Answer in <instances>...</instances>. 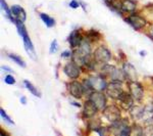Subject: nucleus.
I'll use <instances>...</instances> for the list:
<instances>
[{"mask_svg": "<svg viewBox=\"0 0 153 136\" xmlns=\"http://www.w3.org/2000/svg\"><path fill=\"white\" fill-rule=\"evenodd\" d=\"M132 116L138 120L145 123H150L153 121V105H145V107H133L131 108Z\"/></svg>", "mask_w": 153, "mask_h": 136, "instance_id": "1", "label": "nucleus"}, {"mask_svg": "<svg viewBox=\"0 0 153 136\" xmlns=\"http://www.w3.org/2000/svg\"><path fill=\"white\" fill-rule=\"evenodd\" d=\"M14 24H16V29H18L19 36L23 37L24 45H25V48H26L27 52H28L29 55L32 56V58L35 59V49H34V45L31 41V38H30L28 35V32H27V29L24 25V22L16 21Z\"/></svg>", "mask_w": 153, "mask_h": 136, "instance_id": "2", "label": "nucleus"}, {"mask_svg": "<svg viewBox=\"0 0 153 136\" xmlns=\"http://www.w3.org/2000/svg\"><path fill=\"white\" fill-rule=\"evenodd\" d=\"M106 94L112 99H118L120 96L125 92L123 88V82L120 81H111L107 84V87L105 89Z\"/></svg>", "mask_w": 153, "mask_h": 136, "instance_id": "3", "label": "nucleus"}, {"mask_svg": "<svg viewBox=\"0 0 153 136\" xmlns=\"http://www.w3.org/2000/svg\"><path fill=\"white\" fill-rule=\"evenodd\" d=\"M93 56H94L95 61L98 64H107L112 58L111 52L105 46H99L96 48Z\"/></svg>", "mask_w": 153, "mask_h": 136, "instance_id": "4", "label": "nucleus"}, {"mask_svg": "<svg viewBox=\"0 0 153 136\" xmlns=\"http://www.w3.org/2000/svg\"><path fill=\"white\" fill-rule=\"evenodd\" d=\"M128 87H129L130 94L134 98L136 101H141L144 96V88L143 86L137 81H130L128 83Z\"/></svg>", "mask_w": 153, "mask_h": 136, "instance_id": "5", "label": "nucleus"}, {"mask_svg": "<svg viewBox=\"0 0 153 136\" xmlns=\"http://www.w3.org/2000/svg\"><path fill=\"white\" fill-rule=\"evenodd\" d=\"M89 99L94 103L99 111H103L107 107V98L101 91H93L89 95Z\"/></svg>", "mask_w": 153, "mask_h": 136, "instance_id": "6", "label": "nucleus"}, {"mask_svg": "<svg viewBox=\"0 0 153 136\" xmlns=\"http://www.w3.org/2000/svg\"><path fill=\"white\" fill-rule=\"evenodd\" d=\"M103 116H104V118L110 123L117 122L120 119H122L120 110L114 105H107V107L103 110Z\"/></svg>", "mask_w": 153, "mask_h": 136, "instance_id": "7", "label": "nucleus"}, {"mask_svg": "<svg viewBox=\"0 0 153 136\" xmlns=\"http://www.w3.org/2000/svg\"><path fill=\"white\" fill-rule=\"evenodd\" d=\"M88 81L90 83V86L93 89V91H101V92L103 90H105L108 84L105 81V77H103L102 75L91 76V77L88 78Z\"/></svg>", "mask_w": 153, "mask_h": 136, "instance_id": "8", "label": "nucleus"}, {"mask_svg": "<svg viewBox=\"0 0 153 136\" xmlns=\"http://www.w3.org/2000/svg\"><path fill=\"white\" fill-rule=\"evenodd\" d=\"M63 72L68 78L71 79H76L80 77L81 75V67H79L76 63L73 61L68 63L63 68Z\"/></svg>", "mask_w": 153, "mask_h": 136, "instance_id": "9", "label": "nucleus"}, {"mask_svg": "<svg viewBox=\"0 0 153 136\" xmlns=\"http://www.w3.org/2000/svg\"><path fill=\"white\" fill-rule=\"evenodd\" d=\"M126 21L129 23L131 26L135 30H141L147 25V22L143 16H139V14H131L126 19Z\"/></svg>", "mask_w": 153, "mask_h": 136, "instance_id": "10", "label": "nucleus"}, {"mask_svg": "<svg viewBox=\"0 0 153 136\" xmlns=\"http://www.w3.org/2000/svg\"><path fill=\"white\" fill-rule=\"evenodd\" d=\"M68 92L71 96H74L75 98H82V96L84 95V87L83 84L80 82H76V81H74V82H71L68 85Z\"/></svg>", "mask_w": 153, "mask_h": 136, "instance_id": "11", "label": "nucleus"}, {"mask_svg": "<svg viewBox=\"0 0 153 136\" xmlns=\"http://www.w3.org/2000/svg\"><path fill=\"white\" fill-rule=\"evenodd\" d=\"M98 111H99V110L97 108V107H96V105L90 99L86 100L85 102H84V105H83V116H84V118H92V117H94Z\"/></svg>", "mask_w": 153, "mask_h": 136, "instance_id": "12", "label": "nucleus"}, {"mask_svg": "<svg viewBox=\"0 0 153 136\" xmlns=\"http://www.w3.org/2000/svg\"><path fill=\"white\" fill-rule=\"evenodd\" d=\"M120 101V105L124 110L130 111L131 108L134 107V98L132 97V95L129 94V93L124 92L122 95L120 96V98L117 99Z\"/></svg>", "mask_w": 153, "mask_h": 136, "instance_id": "13", "label": "nucleus"}, {"mask_svg": "<svg viewBox=\"0 0 153 136\" xmlns=\"http://www.w3.org/2000/svg\"><path fill=\"white\" fill-rule=\"evenodd\" d=\"M128 126V120L127 119H120L117 122H113L111 123V126H110L109 130L110 132L113 133L115 135H120L122 131L125 129L126 127Z\"/></svg>", "mask_w": 153, "mask_h": 136, "instance_id": "14", "label": "nucleus"}, {"mask_svg": "<svg viewBox=\"0 0 153 136\" xmlns=\"http://www.w3.org/2000/svg\"><path fill=\"white\" fill-rule=\"evenodd\" d=\"M83 39L84 38H83L82 34L80 33V31H79V30H75V31H73L70 34L68 40L71 48H76L81 44V42L83 41Z\"/></svg>", "mask_w": 153, "mask_h": 136, "instance_id": "15", "label": "nucleus"}, {"mask_svg": "<svg viewBox=\"0 0 153 136\" xmlns=\"http://www.w3.org/2000/svg\"><path fill=\"white\" fill-rule=\"evenodd\" d=\"M124 72L126 78L129 81H137V71H136L135 67L130 63H125L124 64Z\"/></svg>", "mask_w": 153, "mask_h": 136, "instance_id": "16", "label": "nucleus"}, {"mask_svg": "<svg viewBox=\"0 0 153 136\" xmlns=\"http://www.w3.org/2000/svg\"><path fill=\"white\" fill-rule=\"evenodd\" d=\"M12 16L16 19V21H21V22H25L27 19V13L25 11V9L22 7L21 5H12L10 7Z\"/></svg>", "mask_w": 153, "mask_h": 136, "instance_id": "17", "label": "nucleus"}, {"mask_svg": "<svg viewBox=\"0 0 153 136\" xmlns=\"http://www.w3.org/2000/svg\"><path fill=\"white\" fill-rule=\"evenodd\" d=\"M91 44L87 39H83L80 45L76 47V50L84 56H91Z\"/></svg>", "mask_w": 153, "mask_h": 136, "instance_id": "18", "label": "nucleus"}, {"mask_svg": "<svg viewBox=\"0 0 153 136\" xmlns=\"http://www.w3.org/2000/svg\"><path fill=\"white\" fill-rule=\"evenodd\" d=\"M137 3L134 0H120V10L124 12H133L136 10Z\"/></svg>", "mask_w": 153, "mask_h": 136, "instance_id": "19", "label": "nucleus"}, {"mask_svg": "<svg viewBox=\"0 0 153 136\" xmlns=\"http://www.w3.org/2000/svg\"><path fill=\"white\" fill-rule=\"evenodd\" d=\"M87 127H88V130H90V131H94V132L97 131L99 128L102 127V126H101L100 119H92V120H90L87 124Z\"/></svg>", "mask_w": 153, "mask_h": 136, "instance_id": "20", "label": "nucleus"}, {"mask_svg": "<svg viewBox=\"0 0 153 136\" xmlns=\"http://www.w3.org/2000/svg\"><path fill=\"white\" fill-rule=\"evenodd\" d=\"M100 38H101L100 34L96 31H93V30L87 32V34H86V39H87L89 42H96L99 40Z\"/></svg>", "mask_w": 153, "mask_h": 136, "instance_id": "21", "label": "nucleus"}, {"mask_svg": "<svg viewBox=\"0 0 153 136\" xmlns=\"http://www.w3.org/2000/svg\"><path fill=\"white\" fill-rule=\"evenodd\" d=\"M24 84H25V86H26V88L28 89V90L32 93V94L35 95V96H38V97H41V93L39 92L38 89H37L31 82H29L28 80H25Z\"/></svg>", "mask_w": 153, "mask_h": 136, "instance_id": "22", "label": "nucleus"}, {"mask_svg": "<svg viewBox=\"0 0 153 136\" xmlns=\"http://www.w3.org/2000/svg\"><path fill=\"white\" fill-rule=\"evenodd\" d=\"M0 4H1V8L6 12L7 18H8L9 19H10L11 22H13V23H16V19H14L13 16H12L11 9H9V8H8V6H7L6 2L4 1V0H0Z\"/></svg>", "mask_w": 153, "mask_h": 136, "instance_id": "23", "label": "nucleus"}, {"mask_svg": "<svg viewBox=\"0 0 153 136\" xmlns=\"http://www.w3.org/2000/svg\"><path fill=\"white\" fill-rule=\"evenodd\" d=\"M40 16H41V19L45 23V25L48 27V28L54 27V25H55V21H54L51 16H49L48 14H46V13H40Z\"/></svg>", "mask_w": 153, "mask_h": 136, "instance_id": "24", "label": "nucleus"}, {"mask_svg": "<svg viewBox=\"0 0 153 136\" xmlns=\"http://www.w3.org/2000/svg\"><path fill=\"white\" fill-rule=\"evenodd\" d=\"M131 128H132V130H131V136H143V131H144V129L140 125L134 124Z\"/></svg>", "mask_w": 153, "mask_h": 136, "instance_id": "25", "label": "nucleus"}, {"mask_svg": "<svg viewBox=\"0 0 153 136\" xmlns=\"http://www.w3.org/2000/svg\"><path fill=\"white\" fill-rule=\"evenodd\" d=\"M9 58H10L12 61H14V63L18 64L19 66H21L22 68H26V63H25V61L21 58H19V56H18V55H16V54L12 53V54H9Z\"/></svg>", "mask_w": 153, "mask_h": 136, "instance_id": "26", "label": "nucleus"}, {"mask_svg": "<svg viewBox=\"0 0 153 136\" xmlns=\"http://www.w3.org/2000/svg\"><path fill=\"white\" fill-rule=\"evenodd\" d=\"M95 132H97L99 136H109L110 134V130L106 127H101L97 131H95Z\"/></svg>", "mask_w": 153, "mask_h": 136, "instance_id": "27", "label": "nucleus"}, {"mask_svg": "<svg viewBox=\"0 0 153 136\" xmlns=\"http://www.w3.org/2000/svg\"><path fill=\"white\" fill-rule=\"evenodd\" d=\"M0 115H1L2 119H4V121H6V122L8 123V124H12V125L14 124V122H13V121L11 120L10 118L8 117V115H7V114H6V112H5V111L3 110V108H1V110H0Z\"/></svg>", "mask_w": 153, "mask_h": 136, "instance_id": "28", "label": "nucleus"}, {"mask_svg": "<svg viewBox=\"0 0 153 136\" xmlns=\"http://www.w3.org/2000/svg\"><path fill=\"white\" fill-rule=\"evenodd\" d=\"M143 136H153V126L152 125H148L147 127L144 128Z\"/></svg>", "mask_w": 153, "mask_h": 136, "instance_id": "29", "label": "nucleus"}, {"mask_svg": "<svg viewBox=\"0 0 153 136\" xmlns=\"http://www.w3.org/2000/svg\"><path fill=\"white\" fill-rule=\"evenodd\" d=\"M4 82L6 84H9V85H14L16 84V79L12 77L11 75H6L5 78H4Z\"/></svg>", "mask_w": 153, "mask_h": 136, "instance_id": "30", "label": "nucleus"}, {"mask_svg": "<svg viewBox=\"0 0 153 136\" xmlns=\"http://www.w3.org/2000/svg\"><path fill=\"white\" fill-rule=\"evenodd\" d=\"M131 130H132V128H131L130 126H127V127L122 131L120 136H131Z\"/></svg>", "mask_w": 153, "mask_h": 136, "instance_id": "31", "label": "nucleus"}, {"mask_svg": "<svg viewBox=\"0 0 153 136\" xmlns=\"http://www.w3.org/2000/svg\"><path fill=\"white\" fill-rule=\"evenodd\" d=\"M57 48H58L57 42H56V40H53V42H52V43H51L50 53H54V52H56V50H57Z\"/></svg>", "mask_w": 153, "mask_h": 136, "instance_id": "32", "label": "nucleus"}, {"mask_svg": "<svg viewBox=\"0 0 153 136\" xmlns=\"http://www.w3.org/2000/svg\"><path fill=\"white\" fill-rule=\"evenodd\" d=\"M71 56H73V53H71L70 50H65L61 53V58H71Z\"/></svg>", "mask_w": 153, "mask_h": 136, "instance_id": "33", "label": "nucleus"}, {"mask_svg": "<svg viewBox=\"0 0 153 136\" xmlns=\"http://www.w3.org/2000/svg\"><path fill=\"white\" fill-rule=\"evenodd\" d=\"M79 5H80V4H79V2L76 1V0H71L70 2V7H71V8H74V9L78 8Z\"/></svg>", "mask_w": 153, "mask_h": 136, "instance_id": "34", "label": "nucleus"}, {"mask_svg": "<svg viewBox=\"0 0 153 136\" xmlns=\"http://www.w3.org/2000/svg\"><path fill=\"white\" fill-rule=\"evenodd\" d=\"M21 102L23 103V105H26V103H27V99H26V97H25V96H22V97H21Z\"/></svg>", "mask_w": 153, "mask_h": 136, "instance_id": "35", "label": "nucleus"}, {"mask_svg": "<svg viewBox=\"0 0 153 136\" xmlns=\"http://www.w3.org/2000/svg\"><path fill=\"white\" fill-rule=\"evenodd\" d=\"M0 136H9V135L7 134V133L4 130H1V132H0Z\"/></svg>", "mask_w": 153, "mask_h": 136, "instance_id": "36", "label": "nucleus"}, {"mask_svg": "<svg viewBox=\"0 0 153 136\" xmlns=\"http://www.w3.org/2000/svg\"><path fill=\"white\" fill-rule=\"evenodd\" d=\"M71 105H75V107H76V108H81V105L79 102H75V101H73V102H71Z\"/></svg>", "mask_w": 153, "mask_h": 136, "instance_id": "37", "label": "nucleus"}, {"mask_svg": "<svg viewBox=\"0 0 153 136\" xmlns=\"http://www.w3.org/2000/svg\"><path fill=\"white\" fill-rule=\"evenodd\" d=\"M1 69H2V70H5V71H8V72H11V69H9V68H7V67H5V66H2V67H1Z\"/></svg>", "mask_w": 153, "mask_h": 136, "instance_id": "38", "label": "nucleus"}, {"mask_svg": "<svg viewBox=\"0 0 153 136\" xmlns=\"http://www.w3.org/2000/svg\"><path fill=\"white\" fill-rule=\"evenodd\" d=\"M140 54H141V55H145V54H146V52H143V51H141V52H140Z\"/></svg>", "mask_w": 153, "mask_h": 136, "instance_id": "39", "label": "nucleus"}, {"mask_svg": "<svg viewBox=\"0 0 153 136\" xmlns=\"http://www.w3.org/2000/svg\"><path fill=\"white\" fill-rule=\"evenodd\" d=\"M151 38L153 39V29H152V31H151Z\"/></svg>", "mask_w": 153, "mask_h": 136, "instance_id": "40", "label": "nucleus"}, {"mask_svg": "<svg viewBox=\"0 0 153 136\" xmlns=\"http://www.w3.org/2000/svg\"><path fill=\"white\" fill-rule=\"evenodd\" d=\"M56 134H57V136H62V135H60V133H58V132H56Z\"/></svg>", "mask_w": 153, "mask_h": 136, "instance_id": "41", "label": "nucleus"}, {"mask_svg": "<svg viewBox=\"0 0 153 136\" xmlns=\"http://www.w3.org/2000/svg\"><path fill=\"white\" fill-rule=\"evenodd\" d=\"M152 105H153V101H152Z\"/></svg>", "mask_w": 153, "mask_h": 136, "instance_id": "42", "label": "nucleus"}]
</instances>
